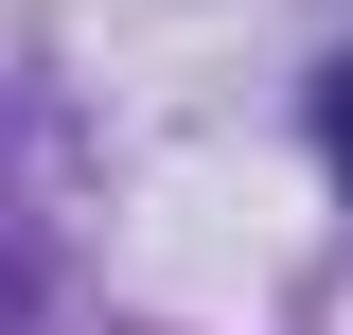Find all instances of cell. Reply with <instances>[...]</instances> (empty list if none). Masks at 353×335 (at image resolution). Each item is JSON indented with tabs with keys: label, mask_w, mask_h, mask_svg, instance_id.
<instances>
[{
	"label": "cell",
	"mask_w": 353,
	"mask_h": 335,
	"mask_svg": "<svg viewBox=\"0 0 353 335\" xmlns=\"http://www.w3.org/2000/svg\"><path fill=\"white\" fill-rule=\"evenodd\" d=\"M318 159L353 176V53H336V88H318Z\"/></svg>",
	"instance_id": "1"
}]
</instances>
